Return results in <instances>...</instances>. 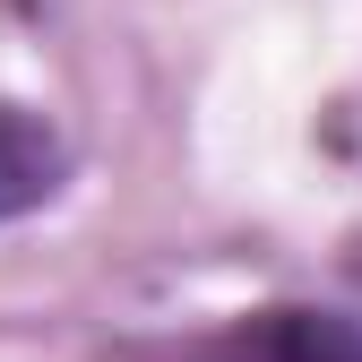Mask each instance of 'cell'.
<instances>
[{"mask_svg": "<svg viewBox=\"0 0 362 362\" xmlns=\"http://www.w3.org/2000/svg\"><path fill=\"white\" fill-rule=\"evenodd\" d=\"M61 173H69V147L52 139V121H35L26 104L0 95V224L35 216L61 190Z\"/></svg>", "mask_w": 362, "mask_h": 362, "instance_id": "6da1fadb", "label": "cell"}]
</instances>
